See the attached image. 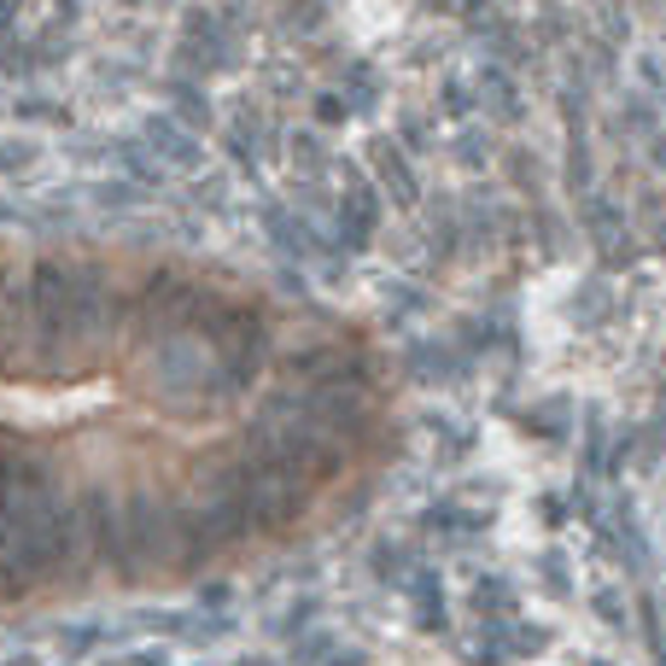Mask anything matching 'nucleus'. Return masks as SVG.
<instances>
[{"label": "nucleus", "mask_w": 666, "mask_h": 666, "mask_svg": "<svg viewBox=\"0 0 666 666\" xmlns=\"http://www.w3.org/2000/svg\"><path fill=\"white\" fill-rule=\"evenodd\" d=\"M24 357L30 368L48 381V374L65 368L71 351V263L65 258H35L24 269Z\"/></svg>", "instance_id": "f257e3e1"}, {"label": "nucleus", "mask_w": 666, "mask_h": 666, "mask_svg": "<svg viewBox=\"0 0 666 666\" xmlns=\"http://www.w3.org/2000/svg\"><path fill=\"white\" fill-rule=\"evenodd\" d=\"M228 491H235V503L246 514V532L252 538H269L281 527H293V520H304L310 509V486L299 480V474H287L275 462H258V456H235V462H217Z\"/></svg>", "instance_id": "f03ea898"}, {"label": "nucleus", "mask_w": 666, "mask_h": 666, "mask_svg": "<svg viewBox=\"0 0 666 666\" xmlns=\"http://www.w3.org/2000/svg\"><path fill=\"white\" fill-rule=\"evenodd\" d=\"M129 322V293L100 258L71 263V351H100L117 340V327Z\"/></svg>", "instance_id": "20e7f679"}, {"label": "nucleus", "mask_w": 666, "mask_h": 666, "mask_svg": "<svg viewBox=\"0 0 666 666\" xmlns=\"http://www.w3.org/2000/svg\"><path fill=\"white\" fill-rule=\"evenodd\" d=\"M123 544H129V579H147L158 568H181L176 544V497L158 486L123 491Z\"/></svg>", "instance_id": "7ed1b4c3"}, {"label": "nucleus", "mask_w": 666, "mask_h": 666, "mask_svg": "<svg viewBox=\"0 0 666 666\" xmlns=\"http://www.w3.org/2000/svg\"><path fill=\"white\" fill-rule=\"evenodd\" d=\"M82 514V544H89V568H112L129 579V544H123V491L112 480H89L76 491Z\"/></svg>", "instance_id": "39448f33"}]
</instances>
